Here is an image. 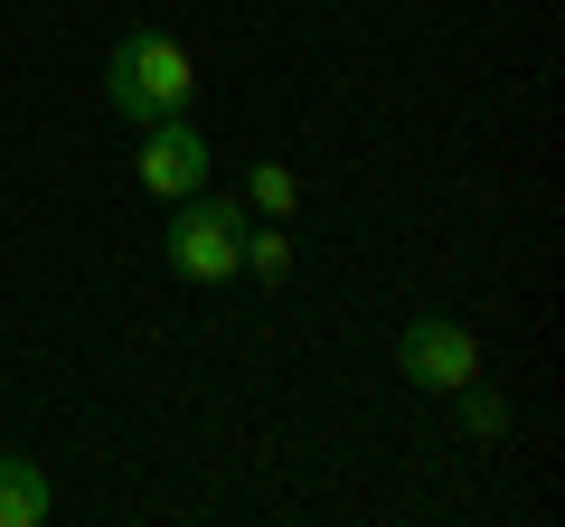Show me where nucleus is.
<instances>
[{
	"instance_id": "obj_7",
	"label": "nucleus",
	"mask_w": 565,
	"mask_h": 527,
	"mask_svg": "<svg viewBox=\"0 0 565 527\" xmlns=\"http://www.w3.org/2000/svg\"><path fill=\"white\" fill-rule=\"evenodd\" d=\"M292 207H302V170L292 161H255L245 170V217H282L292 226Z\"/></svg>"
},
{
	"instance_id": "obj_5",
	"label": "nucleus",
	"mask_w": 565,
	"mask_h": 527,
	"mask_svg": "<svg viewBox=\"0 0 565 527\" xmlns=\"http://www.w3.org/2000/svg\"><path fill=\"white\" fill-rule=\"evenodd\" d=\"M47 508H57V490H47V471L29 462V452H0V527H39Z\"/></svg>"
},
{
	"instance_id": "obj_6",
	"label": "nucleus",
	"mask_w": 565,
	"mask_h": 527,
	"mask_svg": "<svg viewBox=\"0 0 565 527\" xmlns=\"http://www.w3.org/2000/svg\"><path fill=\"white\" fill-rule=\"evenodd\" d=\"M236 273H255V283H292V226H282V217H245Z\"/></svg>"
},
{
	"instance_id": "obj_2",
	"label": "nucleus",
	"mask_w": 565,
	"mask_h": 527,
	"mask_svg": "<svg viewBox=\"0 0 565 527\" xmlns=\"http://www.w3.org/2000/svg\"><path fill=\"white\" fill-rule=\"evenodd\" d=\"M161 255H170V273H180V283H207V292L236 283V255H245V198H226V189L207 180L199 198L170 207Z\"/></svg>"
},
{
	"instance_id": "obj_4",
	"label": "nucleus",
	"mask_w": 565,
	"mask_h": 527,
	"mask_svg": "<svg viewBox=\"0 0 565 527\" xmlns=\"http://www.w3.org/2000/svg\"><path fill=\"white\" fill-rule=\"evenodd\" d=\"M396 377L424 386V396H452V386L481 377V340H471L452 311H415V321L396 330Z\"/></svg>"
},
{
	"instance_id": "obj_8",
	"label": "nucleus",
	"mask_w": 565,
	"mask_h": 527,
	"mask_svg": "<svg viewBox=\"0 0 565 527\" xmlns=\"http://www.w3.org/2000/svg\"><path fill=\"white\" fill-rule=\"evenodd\" d=\"M452 406H462V424H471V433H509V396H500V386L471 377V386H452Z\"/></svg>"
},
{
	"instance_id": "obj_1",
	"label": "nucleus",
	"mask_w": 565,
	"mask_h": 527,
	"mask_svg": "<svg viewBox=\"0 0 565 527\" xmlns=\"http://www.w3.org/2000/svg\"><path fill=\"white\" fill-rule=\"evenodd\" d=\"M104 104H114L122 122H161V114H189L199 104V57H189V39H170V29H122L114 47H104Z\"/></svg>"
},
{
	"instance_id": "obj_3",
	"label": "nucleus",
	"mask_w": 565,
	"mask_h": 527,
	"mask_svg": "<svg viewBox=\"0 0 565 527\" xmlns=\"http://www.w3.org/2000/svg\"><path fill=\"white\" fill-rule=\"evenodd\" d=\"M132 180L151 189L161 207L199 198L207 180H217V142H207L189 114H161V122H141V151H132Z\"/></svg>"
}]
</instances>
